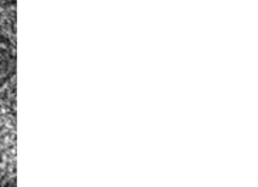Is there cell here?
<instances>
[{
	"label": "cell",
	"instance_id": "obj_3",
	"mask_svg": "<svg viewBox=\"0 0 258 187\" xmlns=\"http://www.w3.org/2000/svg\"><path fill=\"white\" fill-rule=\"evenodd\" d=\"M0 187H16V181L13 177L0 180Z\"/></svg>",
	"mask_w": 258,
	"mask_h": 187
},
{
	"label": "cell",
	"instance_id": "obj_2",
	"mask_svg": "<svg viewBox=\"0 0 258 187\" xmlns=\"http://www.w3.org/2000/svg\"><path fill=\"white\" fill-rule=\"evenodd\" d=\"M6 152H8V136H6V132H5V128L0 122V169L5 163Z\"/></svg>",
	"mask_w": 258,
	"mask_h": 187
},
{
	"label": "cell",
	"instance_id": "obj_1",
	"mask_svg": "<svg viewBox=\"0 0 258 187\" xmlns=\"http://www.w3.org/2000/svg\"><path fill=\"white\" fill-rule=\"evenodd\" d=\"M16 74L15 40L8 30L0 27V88L6 87Z\"/></svg>",
	"mask_w": 258,
	"mask_h": 187
}]
</instances>
